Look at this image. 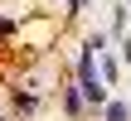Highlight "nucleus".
Returning <instances> with one entry per match:
<instances>
[{
	"mask_svg": "<svg viewBox=\"0 0 131 121\" xmlns=\"http://www.w3.org/2000/svg\"><path fill=\"white\" fill-rule=\"evenodd\" d=\"M97 73H102V82L112 87L117 78H122V68H117V58H107V53H97Z\"/></svg>",
	"mask_w": 131,
	"mask_h": 121,
	"instance_id": "f257e3e1",
	"label": "nucleus"
},
{
	"mask_svg": "<svg viewBox=\"0 0 131 121\" xmlns=\"http://www.w3.org/2000/svg\"><path fill=\"white\" fill-rule=\"evenodd\" d=\"M63 107H68V116H83V107H88V102H83V92H78V87H63Z\"/></svg>",
	"mask_w": 131,
	"mask_h": 121,
	"instance_id": "f03ea898",
	"label": "nucleus"
},
{
	"mask_svg": "<svg viewBox=\"0 0 131 121\" xmlns=\"http://www.w3.org/2000/svg\"><path fill=\"white\" fill-rule=\"evenodd\" d=\"M102 116H107V121H131V107H126V102H107Z\"/></svg>",
	"mask_w": 131,
	"mask_h": 121,
	"instance_id": "7ed1b4c3",
	"label": "nucleus"
},
{
	"mask_svg": "<svg viewBox=\"0 0 131 121\" xmlns=\"http://www.w3.org/2000/svg\"><path fill=\"white\" fill-rule=\"evenodd\" d=\"M112 34H126V5L112 10Z\"/></svg>",
	"mask_w": 131,
	"mask_h": 121,
	"instance_id": "20e7f679",
	"label": "nucleus"
},
{
	"mask_svg": "<svg viewBox=\"0 0 131 121\" xmlns=\"http://www.w3.org/2000/svg\"><path fill=\"white\" fill-rule=\"evenodd\" d=\"M122 58H126V63H131V39H122Z\"/></svg>",
	"mask_w": 131,
	"mask_h": 121,
	"instance_id": "39448f33",
	"label": "nucleus"
},
{
	"mask_svg": "<svg viewBox=\"0 0 131 121\" xmlns=\"http://www.w3.org/2000/svg\"><path fill=\"white\" fill-rule=\"evenodd\" d=\"M126 10H131V0H126Z\"/></svg>",
	"mask_w": 131,
	"mask_h": 121,
	"instance_id": "423d86ee",
	"label": "nucleus"
}]
</instances>
